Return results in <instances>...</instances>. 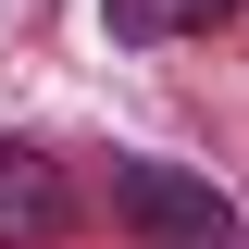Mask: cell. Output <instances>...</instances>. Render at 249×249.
<instances>
[{"label": "cell", "instance_id": "3", "mask_svg": "<svg viewBox=\"0 0 249 249\" xmlns=\"http://www.w3.org/2000/svg\"><path fill=\"white\" fill-rule=\"evenodd\" d=\"M249 0H100V25L124 37V50H150V37H212V25H237Z\"/></svg>", "mask_w": 249, "mask_h": 249}, {"label": "cell", "instance_id": "2", "mask_svg": "<svg viewBox=\"0 0 249 249\" xmlns=\"http://www.w3.org/2000/svg\"><path fill=\"white\" fill-rule=\"evenodd\" d=\"M62 224H75V187H62V162H37L25 137H0V249H50Z\"/></svg>", "mask_w": 249, "mask_h": 249}, {"label": "cell", "instance_id": "1", "mask_svg": "<svg viewBox=\"0 0 249 249\" xmlns=\"http://www.w3.org/2000/svg\"><path fill=\"white\" fill-rule=\"evenodd\" d=\"M112 224L124 249H237V199L175 162H112Z\"/></svg>", "mask_w": 249, "mask_h": 249}]
</instances>
